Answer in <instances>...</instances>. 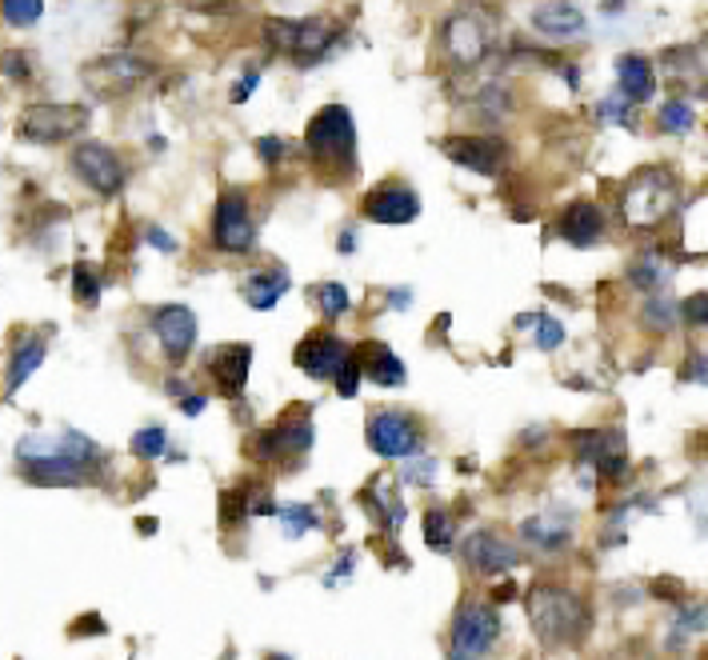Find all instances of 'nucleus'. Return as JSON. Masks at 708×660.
<instances>
[{
	"label": "nucleus",
	"instance_id": "obj_1",
	"mask_svg": "<svg viewBox=\"0 0 708 660\" xmlns=\"http://www.w3.org/2000/svg\"><path fill=\"white\" fill-rule=\"evenodd\" d=\"M529 620L549 649H576L589 637V605L564 585H537L529 593Z\"/></svg>",
	"mask_w": 708,
	"mask_h": 660
},
{
	"label": "nucleus",
	"instance_id": "obj_2",
	"mask_svg": "<svg viewBox=\"0 0 708 660\" xmlns=\"http://www.w3.org/2000/svg\"><path fill=\"white\" fill-rule=\"evenodd\" d=\"M304 148H309V157L321 168H348V172H353V160H356L353 113L344 105H324L321 113L309 121Z\"/></svg>",
	"mask_w": 708,
	"mask_h": 660
},
{
	"label": "nucleus",
	"instance_id": "obj_3",
	"mask_svg": "<svg viewBox=\"0 0 708 660\" xmlns=\"http://www.w3.org/2000/svg\"><path fill=\"white\" fill-rule=\"evenodd\" d=\"M680 200V189L668 168H645L628 180L625 189V220L633 229H653L665 217H673Z\"/></svg>",
	"mask_w": 708,
	"mask_h": 660
},
{
	"label": "nucleus",
	"instance_id": "obj_4",
	"mask_svg": "<svg viewBox=\"0 0 708 660\" xmlns=\"http://www.w3.org/2000/svg\"><path fill=\"white\" fill-rule=\"evenodd\" d=\"M500 637L497 608L485 600H465L448 629V660H485Z\"/></svg>",
	"mask_w": 708,
	"mask_h": 660
},
{
	"label": "nucleus",
	"instance_id": "obj_5",
	"mask_svg": "<svg viewBox=\"0 0 708 660\" xmlns=\"http://www.w3.org/2000/svg\"><path fill=\"white\" fill-rule=\"evenodd\" d=\"M264 36H269L272 49H281V53L309 64L336 41V29L329 21H269L264 24Z\"/></svg>",
	"mask_w": 708,
	"mask_h": 660
},
{
	"label": "nucleus",
	"instance_id": "obj_6",
	"mask_svg": "<svg viewBox=\"0 0 708 660\" xmlns=\"http://www.w3.org/2000/svg\"><path fill=\"white\" fill-rule=\"evenodd\" d=\"M84 125H88L84 105H32L21 116V137L37 145H56V140L76 137Z\"/></svg>",
	"mask_w": 708,
	"mask_h": 660
},
{
	"label": "nucleus",
	"instance_id": "obj_7",
	"mask_svg": "<svg viewBox=\"0 0 708 660\" xmlns=\"http://www.w3.org/2000/svg\"><path fill=\"white\" fill-rule=\"evenodd\" d=\"M252 237H257V229H252V212L244 192L237 189L225 192V197L217 200V209H212V241H217V249L249 252Z\"/></svg>",
	"mask_w": 708,
	"mask_h": 660
},
{
	"label": "nucleus",
	"instance_id": "obj_8",
	"mask_svg": "<svg viewBox=\"0 0 708 660\" xmlns=\"http://www.w3.org/2000/svg\"><path fill=\"white\" fill-rule=\"evenodd\" d=\"M368 444L381 457H413L420 449V432L417 420L405 417V412H373L368 417Z\"/></svg>",
	"mask_w": 708,
	"mask_h": 660
},
{
	"label": "nucleus",
	"instance_id": "obj_9",
	"mask_svg": "<svg viewBox=\"0 0 708 660\" xmlns=\"http://www.w3.org/2000/svg\"><path fill=\"white\" fill-rule=\"evenodd\" d=\"M73 172L88 189L105 192V197L125 185V165H121V157H116L108 145H96V140H88V145H81L73 153Z\"/></svg>",
	"mask_w": 708,
	"mask_h": 660
},
{
	"label": "nucleus",
	"instance_id": "obj_10",
	"mask_svg": "<svg viewBox=\"0 0 708 660\" xmlns=\"http://www.w3.org/2000/svg\"><path fill=\"white\" fill-rule=\"evenodd\" d=\"M153 328L168 360H185L197 345V313L188 304H165L153 313Z\"/></svg>",
	"mask_w": 708,
	"mask_h": 660
},
{
	"label": "nucleus",
	"instance_id": "obj_11",
	"mask_svg": "<svg viewBox=\"0 0 708 660\" xmlns=\"http://www.w3.org/2000/svg\"><path fill=\"white\" fill-rule=\"evenodd\" d=\"M148 73H153V69L128 53H113V56H101V61H93V64H84V81L93 84L96 93H108V96L136 88Z\"/></svg>",
	"mask_w": 708,
	"mask_h": 660
},
{
	"label": "nucleus",
	"instance_id": "obj_12",
	"mask_svg": "<svg viewBox=\"0 0 708 660\" xmlns=\"http://www.w3.org/2000/svg\"><path fill=\"white\" fill-rule=\"evenodd\" d=\"M348 360H353L348 345H344V341H336V336H329V333L309 336V341L296 348V365H301L313 380L341 377V368L348 365Z\"/></svg>",
	"mask_w": 708,
	"mask_h": 660
},
{
	"label": "nucleus",
	"instance_id": "obj_13",
	"mask_svg": "<svg viewBox=\"0 0 708 660\" xmlns=\"http://www.w3.org/2000/svg\"><path fill=\"white\" fill-rule=\"evenodd\" d=\"M465 561L480 577H497V573H509V568L521 565V553L497 533H472L465 541Z\"/></svg>",
	"mask_w": 708,
	"mask_h": 660
},
{
	"label": "nucleus",
	"instance_id": "obj_14",
	"mask_svg": "<svg viewBox=\"0 0 708 660\" xmlns=\"http://www.w3.org/2000/svg\"><path fill=\"white\" fill-rule=\"evenodd\" d=\"M440 41H445V53L457 64H477L480 56L489 53V32H485V24L472 12H460V17L445 21Z\"/></svg>",
	"mask_w": 708,
	"mask_h": 660
},
{
	"label": "nucleus",
	"instance_id": "obj_15",
	"mask_svg": "<svg viewBox=\"0 0 708 660\" xmlns=\"http://www.w3.org/2000/svg\"><path fill=\"white\" fill-rule=\"evenodd\" d=\"M365 217L376 224H408V220L420 217V197L413 189H400V185H385L365 197Z\"/></svg>",
	"mask_w": 708,
	"mask_h": 660
},
{
	"label": "nucleus",
	"instance_id": "obj_16",
	"mask_svg": "<svg viewBox=\"0 0 708 660\" xmlns=\"http://www.w3.org/2000/svg\"><path fill=\"white\" fill-rule=\"evenodd\" d=\"M313 425L304 417H284L272 432L261 437V457H272V461H296L304 452L313 449Z\"/></svg>",
	"mask_w": 708,
	"mask_h": 660
},
{
	"label": "nucleus",
	"instance_id": "obj_17",
	"mask_svg": "<svg viewBox=\"0 0 708 660\" xmlns=\"http://www.w3.org/2000/svg\"><path fill=\"white\" fill-rule=\"evenodd\" d=\"M576 452L584 461H593L604 476H621L628 464V449L621 432H576Z\"/></svg>",
	"mask_w": 708,
	"mask_h": 660
},
{
	"label": "nucleus",
	"instance_id": "obj_18",
	"mask_svg": "<svg viewBox=\"0 0 708 660\" xmlns=\"http://www.w3.org/2000/svg\"><path fill=\"white\" fill-rule=\"evenodd\" d=\"M252 368V348L249 345H220L209 357V377L217 380V388L225 397H240L244 380Z\"/></svg>",
	"mask_w": 708,
	"mask_h": 660
},
{
	"label": "nucleus",
	"instance_id": "obj_19",
	"mask_svg": "<svg viewBox=\"0 0 708 660\" xmlns=\"http://www.w3.org/2000/svg\"><path fill=\"white\" fill-rule=\"evenodd\" d=\"M445 153L457 160V165L480 172V177H497L500 160H504V145H500V140H485V137H448Z\"/></svg>",
	"mask_w": 708,
	"mask_h": 660
},
{
	"label": "nucleus",
	"instance_id": "obj_20",
	"mask_svg": "<svg viewBox=\"0 0 708 660\" xmlns=\"http://www.w3.org/2000/svg\"><path fill=\"white\" fill-rule=\"evenodd\" d=\"M604 232V217L601 209H596L593 200H576V205H569L561 217V237L569 244H576V249H589V244L596 241Z\"/></svg>",
	"mask_w": 708,
	"mask_h": 660
},
{
	"label": "nucleus",
	"instance_id": "obj_21",
	"mask_svg": "<svg viewBox=\"0 0 708 660\" xmlns=\"http://www.w3.org/2000/svg\"><path fill=\"white\" fill-rule=\"evenodd\" d=\"M532 29L552 36V41H569V36L584 32V17L576 4H537L532 9Z\"/></svg>",
	"mask_w": 708,
	"mask_h": 660
},
{
	"label": "nucleus",
	"instance_id": "obj_22",
	"mask_svg": "<svg viewBox=\"0 0 708 660\" xmlns=\"http://www.w3.org/2000/svg\"><path fill=\"white\" fill-rule=\"evenodd\" d=\"M361 368H365V377L376 380V385H385V388L405 385V365H400V357H396L388 345L368 341V345L361 348Z\"/></svg>",
	"mask_w": 708,
	"mask_h": 660
},
{
	"label": "nucleus",
	"instance_id": "obj_23",
	"mask_svg": "<svg viewBox=\"0 0 708 660\" xmlns=\"http://www.w3.org/2000/svg\"><path fill=\"white\" fill-rule=\"evenodd\" d=\"M616 81H621V96L633 101V105L648 101L653 88H656L653 64H648L645 56H621V64H616Z\"/></svg>",
	"mask_w": 708,
	"mask_h": 660
},
{
	"label": "nucleus",
	"instance_id": "obj_24",
	"mask_svg": "<svg viewBox=\"0 0 708 660\" xmlns=\"http://www.w3.org/2000/svg\"><path fill=\"white\" fill-rule=\"evenodd\" d=\"M41 360H44V341L41 336H24L21 345L12 348V365H9V377H4V397L21 392V385L41 368Z\"/></svg>",
	"mask_w": 708,
	"mask_h": 660
},
{
	"label": "nucleus",
	"instance_id": "obj_25",
	"mask_svg": "<svg viewBox=\"0 0 708 660\" xmlns=\"http://www.w3.org/2000/svg\"><path fill=\"white\" fill-rule=\"evenodd\" d=\"M284 293H289V276L284 273H257V276H244V284H240V296H244L252 308H261V313L272 308Z\"/></svg>",
	"mask_w": 708,
	"mask_h": 660
},
{
	"label": "nucleus",
	"instance_id": "obj_26",
	"mask_svg": "<svg viewBox=\"0 0 708 660\" xmlns=\"http://www.w3.org/2000/svg\"><path fill=\"white\" fill-rule=\"evenodd\" d=\"M425 541H428V548H440V553H448V548H452V541H457V521H452V513H445V509H433V513L425 516Z\"/></svg>",
	"mask_w": 708,
	"mask_h": 660
},
{
	"label": "nucleus",
	"instance_id": "obj_27",
	"mask_svg": "<svg viewBox=\"0 0 708 660\" xmlns=\"http://www.w3.org/2000/svg\"><path fill=\"white\" fill-rule=\"evenodd\" d=\"M524 536H529L532 545H541V548L569 545V528H564V524H556L552 516H532V521H524Z\"/></svg>",
	"mask_w": 708,
	"mask_h": 660
},
{
	"label": "nucleus",
	"instance_id": "obj_28",
	"mask_svg": "<svg viewBox=\"0 0 708 660\" xmlns=\"http://www.w3.org/2000/svg\"><path fill=\"white\" fill-rule=\"evenodd\" d=\"M0 17L9 24H17V29H29V24H37L44 17V4L41 0H4V4H0Z\"/></svg>",
	"mask_w": 708,
	"mask_h": 660
},
{
	"label": "nucleus",
	"instance_id": "obj_29",
	"mask_svg": "<svg viewBox=\"0 0 708 660\" xmlns=\"http://www.w3.org/2000/svg\"><path fill=\"white\" fill-rule=\"evenodd\" d=\"M165 449H168L165 429H140L133 437V452H136V457H145V461H157V457H165Z\"/></svg>",
	"mask_w": 708,
	"mask_h": 660
},
{
	"label": "nucleus",
	"instance_id": "obj_30",
	"mask_svg": "<svg viewBox=\"0 0 708 660\" xmlns=\"http://www.w3.org/2000/svg\"><path fill=\"white\" fill-rule=\"evenodd\" d=\"M628 276H633V284H641V289H656V284L668 281V264H660L656 256H641Z\"/></svg>",
	"mask_w": 708,
	"mask_h": 660
},
{
	"label": "nucleus",
	"instance_id": "obj_31",
	"mask_svg": "<svg viewBox=\"0 0 708 660\" xmlns=\"http://www.w3.org/2000/svg\"><path fill=\"white\" fill-rule=\"evenodd\" d=\"M277 516H281V521L289 524V533H292V536H301L304 528H309V524H316V513L309 509V504H281V509H277Z\"/></svg>",
	"mask_w": 708,
	"mask_h": 660
},
{
	"label": "nucleus",
	"instance_id": "obj_32",
	"mask_svg": "<svg viewBox=\"0 0 708 660\" xmlns=\"http://www.w3.org/2000/svg\"><path fill=\"white\" fill-rule=\"evenodd\" d=\"M645 325L656 328V333H660V328H673V325H677V304L660 301V296H656V301H648L645 304Z\"/></svg>",
	"mask_w": 708,
	"mask_h": 660
},
{
	"label": "nucleus",
	"instance_id": "obj_33",
	"mask_svg": "<svg viewBox=\"0 0 708 660\" xmlns=\"http://www.w3.org/2000/svg\"><path fill=\"white\" fill-rule=\"evenodd\" d=\"M660 125H665L668 133H685V128H693V108H688L685 101H668V105L660 108Z\"/></svg>",
	"mask_w": 708,
	"mask_h": 660
},
{
	"label": "nucleus",
	"instance_id": "obj_34",
	"mask_svg": "<svg viewBox=\"0 0 708 660\" xmlns=\"http://www.w3.org/2000/svg\"><path fill=\"white\" fill-rule=\"evenodd\" d=\"M73 281H76V301H81V304H96V296H101V281H96V273L88 269V264H76Z\"/></svg>",
	"mask_w": 708,
	"mask_h": 660
},
{
	"label": "nucleus",
	"instance_id": "obj_35",
	"mask_svg": "<svg viewBox=\"0 0 708 660\" xmlns=\"http://www.w3.org/2000/svg\"><path fill=\"white\" fill-rule=\"evenodd\" d=\"M321 308L324 316H344L348 313V293H344V284H321Z\"/></svg>",
	"mask_w": 708,
	"mask_h": 660
},
{
	"label": "nucleus",
	"instance_id": "obj_36",
	"mask_svg": "<svg viewBox=\"0 0 708 660\" xmlns=\"http://www.w3.org/2000/svg\"><path fill=\"white\" fill-rule=\"evenodd\" d=\"M564 341V328L552 321V316H537V345L544 348V353H552V348Z\"/></svg>",
	"mask_w": 708,
	"mask_h": 660
},
{
	"label": "nucleus",
	"instance_id": "obj_37",
	"mask_svg": "<svg viewBox=\"0 0 708 660\" xmlns=\"http://www.w3.org/2000/svg\"><path fill=\"white\" fill-rule=\"evenodd\" d=\"M361 373H365V368H361V357H353V360H348V365L341 368V377H336V392H341V397H356V385H361Z\"/></svg>",
	"mask_w": 708,
	"mask_h": 660
},
{
	"label": "nucleus",
	"instance_id": "obj_38",
	"mask_svg": "<svg viewBox=\"0 0 708 660\" xmlns=\"http://www.w3.org/2000/svg\"><path fill=\"white\" fill-rule=\"evenodd\" d=\"M680 313H685V321H693V325H708V293L688 296Z\"/></svg>",
	"mask_w": 708,
	"mask_h": 660
},
{
	"label": "nucleus",
	"instance_id": "obj_39",
	"mask_svg": "<svg viewBox=\"0 0 708 660\" xmlns=\"http://www.w3.org/2000/svg\"><path fill=\"white\" fill-rule=\"evenodd\" d=\"M405 481H413V484H428V481H433V461H417V464H408V469H405Z\"/></svg>",
	"mask_w": 708,
	"mask_h": 660
},
{
	"label": "nucleus",
	"instance_id": "obj_40",
	"mask_svg": "<svg viewBox=\"0 0 708 660\" xmlns=\"http://www.w3.org/2000/svg\"><path fill=\"white\" fill-rule=\"evenodd\" d=\"M4 73H12V76H29V61H24V53H4Z\"/></svg>",
	"mask_w": 708,
	"mask_h": 660
},
{
	"label": "nucleus",
	"instance_id": "obj_41",
	"mask_svg": "<svg viewBox=\"0 0 708 660\" xmlns=\"http://www.w3.org/2000/svg\"><path fill=\"white\" fill-rule=\"evenodd\" d=\"M264 153V160H277V157H284V140H277V137H264L261 145H257Z\"/></svg>",
	"mask_w": 708,
	"mask_h": 660
},
{
	"label": "nucleus",
	"instance_id": "obj_42",
	"mask_svg": "<svg viewBox=\"0 0 708 660\" xmlns=\"http://www.w3.org/2000/svg\"><path fill=\"white\" fill-rule=\"evenodd\" d=\"M257 81H261V73H249L244 81L237 84V93H232V101H244V96H252V88H257Z\"/></svg>",
	"mask_w": 708,
	"mask_h": 660
},
{
	"label": "nucleus",
	"instance_id": "obj_43",
	"mask_svg": "<svg viewBox=\"0 0 708 660\" xmlns=\"http://www.w3.org/2000/svg\"><path fill=\"white\" fill-rule=\"evenodd\" d=\"M148 241L160 244V249H165V252H173V237H168L165 229H148Z\"/></svg>",
	"mask_w": 708,
	"mask_h": 660
},
{
	"label": "nucleus",
	"instance_id": "obj_44",
	"mask_svg": "<svg viewBox=\"0 0 708 660\" xmlns=\"http://www.w3.org/2000/svg\"><path fill=\"white\" fill-rule=\"evenodd\" d=\"M180 409H185L188 417H197V412L205 409V397H197V392H192V397H185V400H180Z\"/></svg>",
	"mask_w": 708,
	"mask_h": 660
}]
</instances>
